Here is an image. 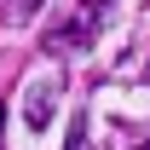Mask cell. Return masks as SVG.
I'll return each instance as SVG.
<instances>
[{
	"label": "cell",
	"instance_id": "cell-1",
	"mask_svg": "<svg viewBox=\"0 0 150 150\" xmlns=\"http://www.w3.org/2000/svg\"><path fill=\"white\" fill-rule=\"evenodd\" d=\"M110 6H115V0H81V6L69 12V23L46 29V40H40V46H46V52H81V46L104 29V12H110Z\"/></svg>",
	"mask_w": 150,
	"mask_h": 150
},
{
	"label": "cell",
	"instance_id": "cell-2",
	"mask_svg": "<svg viewBox=\"0 0 150 150\" xmlns=\"http://www.w3.org/2000/svg\"><path fill=\"white\" fill-rule=\"evenodd\" d=\"M52 104H58V81H46V87H35V93H29L23 121H29V127H46V121H52Z\"/></svg>",
	"mask_w": 150,
	"mask_h": 150
},
{
	"label": "cell",
	"instance_id": "cell-3",
	"mask_svg": "<svg viewBox=\"0 0 150 150\" xmlns=\"http://www.w3.org/2000/svg\"><path fill=\"white\" fill-rule=\"evenodd\" d=\"M69 150H87V115H75V121H69Z\"/></svg>",
	"mask_w": 150,
	"mask_h": 150
},
{
	"label": "cell",
	"instance_id": "cell-4",
	"mask_svg": "<svg viewBox=\"0 0 150 150\" xmlns=\"http://www.w3.org/2000/svg\"><path fill=\"white\" fill-rule=\"evenodd\" d=\"M35 6H40V0H6V18H29Z\"/></svg>",
	"mask_w": 150,
	"mask_h": 150
},
{
	"label": "cell",
	"instance_id": "cell-5",
	"mask_svg": "<svg viewBox=\"0 0 150 150\" xmlns=\"http://www.w3.org/2000/svg\"><path fill=\"white\" fill-rule=\"evenodd\" d=\"M0 127H6V104H0Z\"/></svg>",
	"mask_w": 150,
	"mask_h": 150
},
{
	"label": "cell",
	"instance_id": "cell-6",
	"mask_svg": "<svg viewBox=\"0 0 150 150\" xmlns=\"http://www.w3.org/2000/svg\"><path fill=\"white\" fill-rule=\"evenodd\" d=\"M139 150H150V139H139Z\"/></svg>",
	"mask_w": 150,
	"mask_h": 150
}]
</instances>
